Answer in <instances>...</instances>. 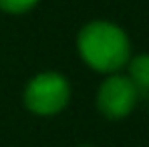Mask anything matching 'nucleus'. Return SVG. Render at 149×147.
<instances>
[{"label":"nucleus","instance_id":"nucleus-1","mask_svg":"<svg viewBox=\"0 0 149 147\" xmlns=\"http://www.w3.org/2000/svg\"><path fill=\"white\" fill-rule=\"evenodd\" d=\"M81 59L99 73H115L129 61L131 45L123 30L113 22H89L77 38Z\"/></svg>","mask_w":149,"mask_h":147},{"label":"nucleus","instance_id":"nucleus-2","mask_svg":"<svg viewBox=\"0 0 149 147\" xmlns=\"http://www.w3.org/2000/svg\"><path fill=\"white\" fill-rule=\"evenodd\" d=\"M71 99L69 81L58 73L36 75L24 91V105L36 115H54L67 107Z\"/></svg>","mask_w":149,"mask_h":147},{"label":"nucleus","instance_id":"nucleus-3","mask_svg":"<svg viewBox=\"0 0 149 147\" xmlns=\"http://www.w3.org/2000/svg\"><path fill=\"white\" fill-rule=\"evenodd\" d=\"M137 99V91L131 81L121 75H113L99 87L97 107L107 119H123L133 111Z\"/></svg>","mask_w":149,"mask_h":147},{"label":"nucleus","instance_id":"nucleus-4","mask_svg":"<svg viewBox=\"0 0 149 147\" xmlns=\"http://www.w3.org/2000/svg\"><path fill=\"white\" fill-rule=\"evenodd\" d=\"M131 85L137 91V97H149V54H139L129 63Z\"/></svg>","mask_w":149,"mask_h":147},{"label":"nucleus","instance_id":"nucleus-5","mask_svg":"<svg viewBox=\"0 0 149 147\" xmlns=\"http://www.w3.org/2000/svg\"><path fill=\"white\" fill-rule=\"evenodd\" d=\"M36 2L38 0H0V8L10 14H22L26 10H30Z\"/></svg>","mask_w":149,"mask_h":147},{"label":"nucleus","instance_id":"nucleus-6","mask_svg":"<svg viewBox=\"0 0 149 147\" xmlns=\"http://www.w3.org/2000/svg\"><path fill=\"white\" fill-rule=\"evenodd\" d=\"M79 147H93V145H79Z\"/></svg>","mask_w":149,"mask_h":147}]
</instances>
